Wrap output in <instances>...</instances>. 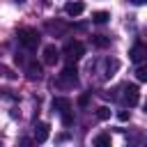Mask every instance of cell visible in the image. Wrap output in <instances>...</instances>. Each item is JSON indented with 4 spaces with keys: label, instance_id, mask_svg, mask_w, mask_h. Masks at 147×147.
I'll list each match as a JSON object with an SVG mask.
<instances>
[{
    "label": "cell",
    "instance_id": "obj_1",
    "mask_svg": "<svg viewBox=\"0 0 147 147\" xmlns=\"http://www.w3.org/2000/svg\"><path fill=\"white\" fill-rule=\"evenodd\" d=\"M119 69V60L115 57H96L92 64H90V71L94 74L96 80H110Z\"/></svg>",
    "mask_w": 147,
    "mask_h": 147
},
{
    "label": "cell",
    "instance_id": "obj_2",
    "mask_svg": "<svg viewBox=\"0 0 147 147\" xmlns=\"http://www.w3.org/2000/svg\"><path fill=\"white\" fill-rule=\"evenodd\" d=\"M113 99H117V101L124 103V106H136V103L140 101V87L133 85V83H124V85H119V87L115 90Z\"/></svg>",
    "mask_w": 147,
    "mask_h": 147
},
{
    "label": "cell",
    "instance_id": "obj_3",
    "mask_svg": "<svg viewBox=\"0 0 147 147\" xmlns=\"http://www.w3.org/2000/svg\"><path fill=\"white\" fill-rule=\"evenodd\" d=\"M51 106H53V110L62 117V124H64V126H71V124H74V106H71V99H67V96H55Z\"/></svg>",
    "mask_w": 147,
    "mask_h": 147
},
{
    "label": "cell",
    "instance_id": "obj_4",
    "mask_svg": "<svg viewBox=\"0 0 147 147\" xmlns=\"http://www.w3.org/2000/svg\"><path fill=\"white\" fill-rule=\"evenodd\" d=\"M16 37H18V44H21L23 48H28V51H34V48L39 46V39H41V34H39L34 28H21V30L16 32Z\"/></svg>",
    "mask_w": 147,
    "mask_h": 147
},
{
    "label": "cell",
    "instance_id": "obj_5",
    "mask_svg": "<svg viewBox=\"0 0 147 147\" xmlns=\"http://www.w3.org/2000/svg\"><path fill=\"white\" fill-rule=\"evenodd\" d=\"M62 55L67 57V62H71V64H74L76 60H80V57L85 55V44H83V41H74V39H71V41H67V44H64Z\"/></svg>",
    "mask_w": 147,
    "mask_h": 147
},
{
    "label": "cell",
    "instance_id": "obj_6",
    "mask_svg": "<svg viewBox=\"0 0 147 147\" xmlns=\"http://www.w3.org/2000/svg\"><path fill=\"white\" fill-rule=\"evenodd\" d=\"M78 83V76H76V67L69 62L67 67H64V71L60 74V80H57V85L60 87H74Z\"/></svg>",
    "mask_w": 147,
    "mask_h": 147
},
{
    "label": "cell",
    "instance_id": "obj_7",
    "mask_svg": "<svg viewBox=\"0 0 147 147\" xmlns=\"http://www.w3.org/2000/svg\"><path fill=\"white\" fill-rule=\"evenodd\" d=\"M48 133H51V124L48 122H39L34 126V142H46Z\"/></svg>",
    "mask_w": 147,
    "mask_h": 147
},
{
    "label": "cell",
    "instance_id": "obj_8",
    "mask_svg": "<svg viewBox=\"0 0 147 147\" xmlns=\"http://www.w3.org/2000/svg\"><path fill=\"white\" fill-rule=\"evenodd\" d=\"M83 11H85V2H80V0H74V2L64 5V14L67 16H80Z\"/></svg>",
    "mask_w": 147,
    "mask_h": 147
},
{
    "label": "cell",
    "instance_id": "obj_9",
    "mask_svg": "<svg viewBox=\"0 0 147 147\" xmlns=\"http://www.w3.org/2000/svg\"><path fill=\"white\" fill-rule=\"evenodd\" d=\"M129 55H131V60H133L136 64H140V62L145 60V55H147V46H145L142 41H138V44L131 48V53H129Z\"/></svg>",
    "mask_w": 147,
    "mask_h": 147
},
{
    "label": "cell",
    "instance_id": "obj_10",
    "mask_svg": "<svg viewBox=\"0 0 147 147\" xmlns=\"http://www.w3.org/2000/svg\"><path fill=\"white\" fill-rule=\"evenodd\" d=\"M57 60H60V51L55 48V44L44 46V62H46V64H55Z\"/></svg>",
    "mask_w": 147,
    "mask_h": 147
},
{
    "label": "cell",
    "instance_id": "obj_11",
    "mask_svg": "<svg viewBox=\"0 0 147 147\" xmlns=\"http://www.w3.org/2000/svg\"><path fill=\"white\" fill-rule=\"evenodd\" d=\"M25 76H28L30 80H39V78H41V64L34 62V60H30V62L25 64Z\"/></svg>",
    "mask_w": 147,
    "mask_h": 147
},
{
    "label": "cell",
    "instance_id": "obj_12",
    "mask_svg": "<svg viewBox=\"0 0 147 147\" xmlns=\"http://www.w3.org/2000/svg\"><path fill=\"white\" fill-rule=\"evenodd\" d=\"M92 147H113V140H110L108 133H99V136H94Z\"/></svg>",
    "mask_w": 147,
    "mask_h": 147
},
{
    "label": "cell",
    "instance_id": "obj_13",
    "mask_svg": "<svg viewBox=\"0 0 147 147\" xmlns=\"http://www.w3.org/2000/svg\"><path fill=\"white\" fill-rule=\"evenodd\" d=\"M92 44L96 48H108L110 46V37H106V34H92Z\"/></svg>",
    "mask_w": 147,
    "mask_h": 147
},
{
    "label": "cell",
    "instance_id": "obj_14",
    "mask_svg": "<svg viewBox=\"0 0 147 147\" xmlns=\"http://www.w3.org/2000/svg\"><path fill=\"white\" fill-rule=\"evenodd\" d=\"M108 18H110L108 11H94V14H92V23H99V25L108 23Z\"/></svg>",
    "mask_w": 147,
    "mask_h": 147
},
{
    "label": "cell",
    "instance_id": "obj_15",
    "mask_svg": "<svg viewBox=\"0 0 147 147\" xmlns=\"http://www.w3.org/2000/svg\"><path fill=\"white\" fill-rule=\"evenodd\" d=\"M136 76H138V80H140V83H145V80H147V67H145L142 62L138 64V69H136Z\"/></svg>",
    "mask_w": 147,
    "mask_h": 147
},
{
    "label": "cell",
    "instance_id": "obj_16",
    "mask_svg": "<svg viewBox=\"0 0 147 147\" xmlns=\"http://www.w3.org/2000/svg\"><path fill=\"white\" fill-rule=\"evenodd\" d=\"M96 117H99V119H108V117H110V108H108V106L96 108Z\"/></svg>",
    "mask_w": 147,
    "mask_h": 147
},
{
    "label": "cell",
    "instance_id": "obj_17",
    "mask_svg": "<svg viewBox=\"0 0 147 147\" xmlns=\"http://www.w3.org/2000/svg\"><path fill=\"white\" fill-rule=\"evenodd\" d=\"M0 76H7V78H16V74H14L9 67H2V64H0Z\"/></svg>",
    "mask_w": 147,
    "mask_h": 147
},
{
    "label": "cell",
    "instance_id": "obj_18",
    "mask_svg": "<svg viewBox=\"0 0 147 147\" xmlns=\"http://www.w3.org/2000/svg\"><path fill=\"white\" fill-rule=\"evenodd\" d=\"M129 117H131V115H129L126 110H119V113H117V119H119V122H126Z\"/></svg>",
    "mask_w": 147,
    "mask_h": 147
},
{
    "label": "cell",
    "instance_id": "obj_19",
    "mask_svg": "<svg viewBox=\"0 0 147 147\" xmlns=\"http://www.w3.org/2000/svg\"><path fill=\"white\" fill-rule=\"evenodd\" d=\"M18 147H32V140L30 138H21L18 140Z\"/></svg>",
    "mask_w": 147,
    "mask_h": 147
},
{
    "label": "cell",
    "instance_id": "obj_20",
    "mask_svg": "<svg viewBox=\"0 0 147 147\" xmlns=\"http://www.w3.org/2000/svg\"><path fill=\"white\" fill-rule=\"evenodd\" d=\"M129 2H131V5H138V7H140V5H145L147 0H129Z\"/></svg>",
    "mask_w": 147,
    "mask_h": 147
},
{
    "label": "cell",
    "instance_id": "obj_21",
    "mask_svg": "<svg viewBox=\"0 0 147 147\" xmlns=\"http://www.w3.org/2000/svg\"><path fill=\"white\" fill-rule=\"evenodd\" d=\"M14 2H25V0H14Z\"/></svg>",
    "mask_w": 147,
    "mask_h": 147
},
{
    "label": "cell",
    "instance_id": "obj_22",
    "mask_svg": "<svg viewBox=\"0 0 147 147\" xmlns=\"http://www.w3.org/2000/svg\"><path fill=\"white\" fill-rule=\"evenodd\" d=\"M0 147H2V140H0Z\"/></svg>",
    "mask_w": 147,
    "mask_h": 147
}]
</instances>
